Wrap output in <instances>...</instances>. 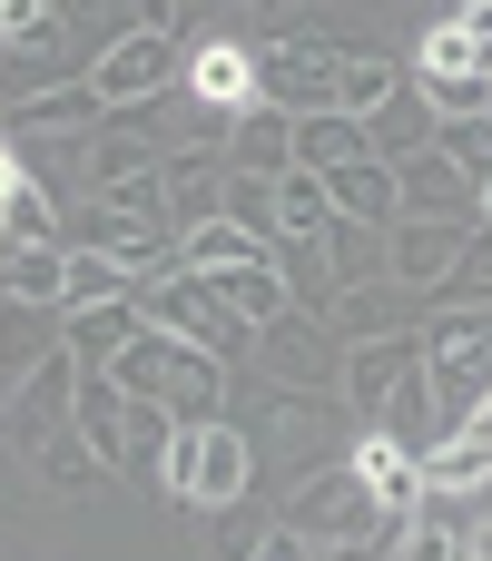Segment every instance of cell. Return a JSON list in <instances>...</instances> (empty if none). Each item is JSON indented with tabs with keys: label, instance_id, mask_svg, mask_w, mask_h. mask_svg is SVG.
Masks as SVG:
<instances>
[{
	"label": "cell",
	"instance_id": "5",
	"mask_svg": "<svg viewBox=\"0 0 492 561\" xmlns=\"http://www.w3.org/2000/svg\"><path fill=\"white\" fill-rule=\"evenodd\" d=\"M158 473H168V493H178L187 513H227V503L247 493V473H256V444H247L237 424H187Z\"/></svg>",
	"mask_w": 492,
	"mask_h": 561
},
{
	"label": "cell",
	"instance_id": "25",
	"mask_svg": "<svg viewBox=\"0 0 492 561\" xmlns=\"http://www.w3.org/2000/svg\"><path fill=\"white\" fill-rule=\"evenodd\" d=\"M424 79H492V49L454 20V10H444V20H434V39H424Z\"/></svg>",
	"mask_w": 492,
	"mask_h": 561
},
{
	"label": "cell",
	"instance_id": "7",
	"mask_svg": "<svg viewBox=\"0 0 492 561\" xmlns=\"http://www.w3.org/2000/svg\"><path fill=\"white\" fill-rule=\"evenodd\" d=\"M79 385H89V355L59 335V345H39V365H20L10 375V444L20 454H39L49 434H69L79 424Z\"/></svg>",
	"mask_w": 492,
	"mask_h": 561
},
{
	"label": "cell",
	"instance_id": "4",
	"mask_svg": "<svg viewBox=\"0 0 492 561\" xmlns=\"http://www.w3.org/2000/svg\"><path fill=\"white\" fill-rule=\"evenodd\" d=\"M178 79H187V39H178L168 20L118 30V39L99 49V69H89V89L108 99V118H118V108H148V99H168Z\"/></svg>",
	"mask_w": 492,
	"mask_h": 561
},
{
	"label": "cell",
	"instance_id": "10",
	"mask_svg": "<svg viewBox=\"0 0 492 561\" xmlns=\"http://www.w3.org/2000/svg\"><path fill=\"white\" fill-rule=\"evenodd\" d=\"M404 375H424V345H414V335H365V345L345 355V404H355L365 424H385V404H394Z\"/></svg>",
	"mask_w": 492,
	"mask_h": 561
},
{
	"label": "cell",
	"instance_id": "12",
	"mask_svg": "<svg viewBox=\"0 0 492 561\" xmlns=\"http://www.w3.org/2000/svg\"><path fill=\"white\" fill-rule=\"evenodd\" d=\"M227 178L286 187V178H296V118H286V108H247L237 138H227Z\"/></svg>",
	"mask_w": 492,
	"mask_h": 561
},
{
	"label": "cell",
	"instance_id": "14",
	"mask_svg": "<svg viewBox=\"0 0 492 561\" xmlns=\"http://www.w3.org/2000/svg\"><path fill=\"white\" fill-rule=\"evenodd\" d=\"M158 187H168V207H178V237H197V227H217V217H227V187H237V178H227V158L178 148Z\"/></svg>",
	"mask_w": 492,
	"mask_h": 561
},
{
	"label": "cell",
	"instance_id": "27",
	"mask_svg": "<svg viewBox=\"0 0 492 561\" xmlns=\"http://www.w3.org/2000/svg\"><path fill=\"white\" fill-rule=\"evenodd\" d=\"M276 276H286V296H296V316H306V306H325V296H345V286H335V266L316 256V237H286V247H276Z\"/></svg>",
	"mask_w": 492,
	"mask_h": 561
},
{
	"label": "cell",
	"instance_id": "16",
	"mask_svg": "<svg viewBox=\"0 0 492 561\" xmlns=\"http://www.w3.org/2000/svg\"><path fill=\"white\" fill-rule=\"evenodd\" d=\"M385 148H375V128L365 118H296V168H316V178H345V168H375Z\"/></svg>",
	"mask_w": 492,
	"mask_h": 561
},
{
	"label": "cell",
	"instance_id": "28",
	"mask_svg": "<svg viewBox=\"0 0 492 561\" xmlns=\"http://www.w3.org/2000/svg\"><path fill=\"white\" fill-rule=\"evenodd\" d=\"M0 39H10V59H39V69L59 59V20H49L39 0H10V10H0Z\"/></svg>",
	"mask_w": 492,
	"mask_h": 561
},
{
	"label": "cell",
	"instance_id": "19",
	"mask_svg": "<svg viewBox=\"0 0 492 561\" xmlns=\"http://www.w3.org/2000/svg\"><path fill=\"white\" fill-rule=\"evenodd\" d=\"M69 256L79 247H10V266H0V286H10V306L30 316H69Z\"/></svg>",
	"mask_w": 492,
	"mask_h": 561
},
{
	"label": "cell",
	"instance_id": "33",
	"mask_svg": "<svg viewBox=\"0 0 492 561\" xmlns=\"http://www.w3.org/2000/svg\"><path fill=\"white\" fill-rule=\"evenodd\" d=\"M464 434H483V444H492V394L473 404V414H464Z\"/></svg>",
	"mask_w": 492,
	"mask_h": 561
},
{
	"label": "cell",
	"instance_id": "6",
	"mask_svg": "<svg viewBox=\"0 0 492 561\" xmlns=\"http://www.w3.org/2000/svg\"><path fill=\"white\" fill-rule=\"evenodd\" d=\"M345 49H325V39H266L256 49V99L266 108H286V118H335L345 108Z\"/></svg>",
	"mask_w": 492,
	"mask_h": 561
},
{
	"label": "cell",
	"instance_id": "3",
	"mask_svg": "<svg viewBox=\"0 0 492 561\" xmlns=\"http://www.w3.org/2000/svg\"><path fill=\"white\" fill-rule=\"evenodd\" d=\"M286 523L316 542V552H355V542H375L394 513H385V493L355 473V463H325V473H306L296 483V503H286Z\"/></svg>",
	"mask_w": 492,
	"mask_h": 561
},
{
	"label": "cell",
	"instance_id": "26",
	"mask_svg": "<svg viewBox=\"0 0 492 561\" xmlns=\"http://www.w3.org/2000/svg\"><path fill=\"white\" fill-rule=\"evenodd\" d=\"M99 473H108V454H99V444H89V434H79V424H69V434H49V444H39V483H59V493H89V483H99Z\"/></svg>",
	"mask_w": 492,
	"mask_h": 561
},
{
	"label": "cell",
	"instance_id": "21",
	"mask_svg": "<svg viewBox=\"0 0 492 561\" xmlns=\"http://www.w3.org/2000/svg\"><path fill=\"white\" fill-rule=\"evenodd\" d=\"M266 365H276L286 385H345V375H335V345L316 335V316H286V325H266Z\"/></svg>",
	"mask_w": 492,
	"mask_h": 561
},
{
	"label": "cell",
	"instance_id": "24",
	"mask_svg": "<svg viewBox=\"0 0 492 561\" xmlns=\"http://www.w3.org/2000/svg\"><path fill=\"white\" fill-rule=\"evenodd\" d=\"M335 227V187L316 178V168H296L286 187H276V237H325Z\"/></svg>",
	"mask_w": 492,
	"mask_h": 561
},
{
	"label": "cell",
	"instance_id": "22",
	"mask_svg": "<svg viewBox=\"0 0 492 561\" xmlns=\"http://www.w3.org/2000/svg\"><path fill=\"white\" fill-rule=\"evenodd\" d=\"M59 325H69V345H79L89 365H118V355H128V345L148 335V306H128V296H118V306H89V316H59Z\"/></svg>",
	"mask_w": 492,
	"mask_h": 561
},
{
	"label": "cell",
	"instance_id": "29",
	"mask_svg": "<svg viewBox=\"0 0 492 561\" xmlns=\"http://www.w3.org/2000/svg\"><path fill=\"white\" fill-rule=\"evenodd\" d=\"M118 296H128V276H118L108 256H89V247H79V256H69V316H89V306H118Z\"/></svg>",
	"mask_w": 492,
	"mask_h": 561
},
{
	"label": "cell",
	"instance_id": "15",
	"mask_svg": "<svg viewBox=\"0 0 492 561\" xmlns=\"http://www.w3.org/2000/svg\"><path fill=\"white\" fill-rule=\"evenodd\" d=\"M79 434H89L108 463H138V394H118L108 365H89V385H79Z\"/></svg>",
	"mask_w": 492,
	"mask_h": 561
},
{
	"label": "cell",
	"instance_id": "20",
	"mask_svg": "<svg viewBox=\"0 0 492 561\" xmlns=\"http://www.w3.org/2000/svg\"><path fill=\"white\" fill-rule=\"evenodd\" d=\"M316 247H325V266H335V286H345V296H355V286H375V276H394V237H385V227H355V217H335Z\"/></svg>",
	"mask_w": 492,
	"mask_h": 561
},
{
	"label": "cell",
	"instance_id": "30",
	"mask_svg": "<svg viewBox=\"0 0 492 561\" xmlns=\"http://www.w3.org/2000/svg\"><path fill=\"white\" fill-rule=\"evenodd\" d=\"M227 217H237V227H256V237H276V187L237 178V187H227Z\"/></svg>",
	"mask_w": 492,
	"mask_h": 561
},
{
	"label": "cell",
	"instance_id": "18",
	"mask_svg": "<svg viewBox=\"0 0 492 561\" xmlns=\"http://www.w3.org/2000/svg\"><path fill=\"white\" fill-rule=\"evenodd\" d=\"M355 473L385 493V513H424V454H414V444H394V434L365 424V434H355Z\"/></svg>",
	"mask_w": 492,
	"mask_h": 561
},
{
	"label": "cell",
	"instance_id": "23",
	"mask_svg": "<svg viewBox=\"0 0 492 561\" xmlns=\"http://www.w3.org/2000/svg\"><path fill=\"white\" fill-rule=\"evenodd\" d=\"M483 483H492V444L483 434H454V444L424 454V493H483Z\"/></svg>",
	"mask_w": 492,
	"mask_h": 561
},
{
	"label": "cell",
	"instance_id": "1",
	"mask_svg": "<svg viewBox=\"0 0 492 561\" xmlns=\"http://www.w3.org/2000/svg\"><path fill=\"white\" fill-rule=\"evenodd\" d=\"M108 375H118V394L168 404L178 424H217V394H227V365H217V355H197V345H187V335H168V325H148Z\"/></svg>",
	"mask_w": 492,
	"mask_h": 561
},
{
	"label": "cell",
	"instance_id": "2",
	"mask_svg": "<svg viewBox=\"0 0 492 561\" xmlns=\"http://www.w3.org/2000/svg\"><path fill=\"white\" fill-rule=\"evenodd\" d=\"M148 325L187 335V345H197V355H217V365H237V355L256 345V325H247L237 286H227V276H197V266L158 276V296H148Z\"/></svg>",
	"mask_w": 492,
	"mask_h": 561
},
{
	"label": "cell",
	"instance_id": "31",
	"mask_svg": "<svg viewBox=\"0 0 492 561\" xmlns=\"http://www.w3.org/2000/svg\"><path fill=\"white\" fill-rule=\"evenodd\" d=\"M247 561H325V552H316V542H306L296 523H266V533L247 542Z\"/></svg>",
	"mask_w": 492,
	"mask_h": 561
},
{
	"label": "cell",
	"instance_id": "32",
	"mask_svg": "<svg viewBox=\"0 0 492 561\" xmlns=\"http://www.w3.org/2000/svg\"><path fill=\"white\" fill-rule=\"evenodd\" d=\"M464 561H492V523H473V533H464Z\"/></svg>",
	"mask_w": 492,
	"mask_h": 561
},
{
	"label": "cell",
	"instance_id": "17",
	"mask_svg": "<svg viewBox=\"0 0 492 561\" xmlns=\"http://www.w3.org/2000/svg\"><path fill=\"white\" fill-rule=\"evenodd\" d=\"M0 237H10V247H59V237H69L59 197H49V187H39V178H30L20 158L0 168Z\"/></svg>",
	"mask_w": 492,
	"mask_h": 561
},
{
	"label": "cell",
	"instance_id": "9",
	"mask_svg": "<svg viewBox=\"0 0 492 561\" xmlns=\"http://www.w3.org/2000/svg\"><path fill=\"white\" fill-rule=\"evenodd\" d=\"M187 99L217 108V118L266 108V99H256V49H247V39H197V49H187Z\"/></svg>",
	"mask_w": 492,
	"mask_h": 561
},
{
	"label": "cell",
	"instance_id": "13",
	"mask_svg": "<svg viewBox=\"0 0 492 561\" xmlns=\"http://www.w3.org/2000/svg\"><path fill=\"white\" fill-rule=\"evenodd\" d=\"M464 256H473L464 217H404L394 227V276L404 286H444V276H464Z\"/></svg>",
	"mask_w": 492,
	"mask_h": 561
},
{
	"label": "cell",
	"instance_id": "11",
	"mask_svg": "<svg viewBox=\"0 0 492 561\" xmlns=\"http://www.w3.org/2000/svg\"><path fill=\"white\" fill-rule=\"evenodd\" d=\"M394 187H404V217H464L473 207V168L434 138V148H414V158H394Z\"/></svg>",
	"mask_w": 492,
	"mask_h": 561
},
{
	"label": "cell",
	"instance_id": "8",
	"mask_svg": "<svg viewBox=\"0 0 492 561\" xmlns=\"http://www.w3.org/2000/svg\"><path fill=\"white\" fill-rule=\"evenodd\" d=\"M424 375H434V394H444V424L464 434V414L492 394V306H473V316H444V325H434Z\"/></svg>",
	"mask_w": 492,
	"mask_h": 561
}]
</instances>
